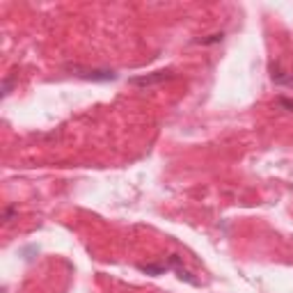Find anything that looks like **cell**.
<instances>
[{
	"label": "cell",
	"instance_id": "8992f818",
	"mask_svg": "<svg viewBox=\"0 0 293 293\" xmlns=\"http://www.w3.org/2000/svg\"><path fill=\"white\" fill-rule=\"evenodd\" d=\"M277 103H280V106H284V108H289V110H293V101H289V99H284V96H282Z\"/></svg>",
	"mask_w": 293,
	"mask_h": 293
},
{
	"label": "cell",
	"instance_id": "3957f363",
	"mask_svg": "<svg viewBox=\"0 0 293 293\" xmlns=\"http://www.w3.org/2000/svg\"><path fill=\"white\" fill-rule=\"evenodd\" d=\"M170 78H172V73H170V71H156V73H147V76L131 78V85H138V87H149V85L165 83V80H170Z\"/></svg>",
	"mask_w": 293,
	"mask_h": 293
},
{
	"label": "cell",
	"instance_id": "277c9868",
	"mask_svg": "<svg viewBox=\"0 0 293 293\" xmlns=\"http://www.w3.org/2000/svg\"><path fill=\"white\" fill-rule=\"evenodd\" d=\"M142 273H147V275H163V273H168V266L165 263H140L138 266Z\"/></svg>",
	"mask_w": 293,
	"mask_h": 293
},
{
	"label": "cell",
	"instance_id": "7a4b0ae2",
	"mask_svg": "<svg viewBox=\"0 0 293 293\" xmlns=\"http://www.w3.org/2000/svg\"><path fill=\"white\" fill-rule=\"evenodd\" d=\"M165 266H168V270H174V273L179 275V280L188 282V284H195V287L199 284V280H197V277H192V273L185 268L183 263H181V257H176V254H174V257H170L168 261H165Z\"/></svg>",
	"mask_w": 293,
	"mask_h": 293
},
{
	"label": "cell",
	"instance_id": "5b68a950",
	"mask_svg": "<svg viewBox=\"0 0 293 293\" xmlns=\"http://www.w3.org/2000/svg\"><path fill=\"white\" fill-rule=\"evenodd\" d=\"M14 213H16V206H7V209H5V213H2V220H5V222H9V220H12V216H14Z\"/></svg>",
	"mask_w": 293,
	"mask_h": 293
},
{
	"label": "cell",
	"instance_id": "6da1fadb",
	"mask_svg": "<svg viewBox=\"0 0 293 293\" xmlns=\"http://www.w3.org/2000/svg\"><path fill=\"white\" fill-rule=\"evenodd\" d=\"M71 76L83 78V80H94V83H108V80H115L117 73L110 71V69H96V66H69Z\"/></svg>",
	"mask_w": 293,
	"mask_h": 293
}]
</instances>
